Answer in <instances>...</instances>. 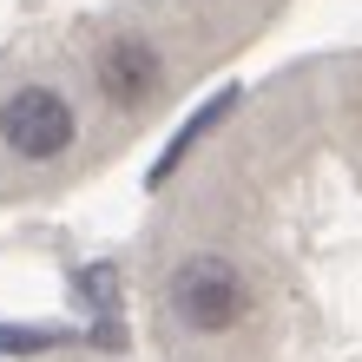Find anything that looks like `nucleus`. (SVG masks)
I'll return each mask as SVG.
<instances>
[{"mask_svg":"<svg viewBox=\"0 0 362 362\" xmlns=\"http://www.w3.org/2000/svg\"><path fill=\"white\" fill-rule=\"evenodd\" d=\"M59 329H7L0 323V356H33V349H53Z\"/></svg>","mask_w":362,"mask_h":362,"instance_id":"39448f33","label":"nucleus"},{"mask_svg":"<svg viewBox=\"0 0 362 362\" xmlns=\"http://www.w3.org/2000/svg\"><path fill=\"white\" fill-rule=\"evenodd\" d=\"M172 310L185 316L191 329L218 336V329H230V323H244L250 290H244V276L230 270L224 257H191V264H178V276H172Z\"/></svg>","mask_w":362,"mask_h":362,"instance_id":"f257e3e1","label":"nucleus"},{"mask_svg":"<svg viewBox=\"0 0 362 362\" xmlns=\"http://www.w3.org/2000/svg\"><path fill=\"white\" fill-rule=\"evenodd\" d=\"M0 139H7L20 158H59L73 145V105L53 86H20L0 105Z\"/></svg>","mask_w":362,"mask_h":362,"instance_id":"f03ea898","label":"nucleus"},{"mask_svg":"<svg viewBox=\"0 0 362 362\" xmlns=\"http://www.w3.org/2000/svg\"><path fill=\"white\" fill-rule=\"evenodd\" d=\"M230 99H238V93H218V99H211V105H204V112H191V125H185V132H178L172 145H165V158L152 165V185H158V178H165V172H172V165H178L185 152H191V145H198V139H204V125H211V119H224V112H230Z\"/></svg>","mask_w":362,"mask_h":362,"instance_id":"20e7f679","label":"nucleus"},{"mask_svg":"<svg viewBox=\"0 0 362 362\" xmlns=\"http://www.w3.org/2000/svg\"><path fill=\"white\" fill-rule=\"evenodd\" d=\"M99 93L112 99V105L152 99L158 93V53L145 47V40H132V33L105 40V47H99Z\"/></svg>","mask_w":362,"mask_h":362,"instance_id":"7ed1b4c3","label":"nucleus"},{"mask_svg":"<svg viewBox=\"0 0 362 362\" xmlns=\"http://www.w3.org/2000/svg\"><path fill=\"white\" fill-rule=\"evenodd\" d=\"M79 284H86L93 310H112V296H119V276H112V270H86V276H79Z\"/></svg>","mask_w":362,"mask_h":362,"instance_id":"423d86ee","label":"nucleus"}]
</instances>
